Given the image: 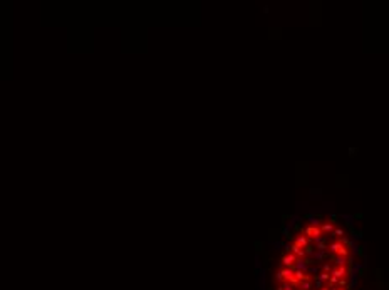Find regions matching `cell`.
Returning <instances> with one entry per match:
<instances>
[{
	"label": "cell",
	"mask_w": 389,
	"mask_h": 290,
	"mask_svg": "<svg viewBox=\"0 0 389 290\" xmlns=\"http://www.w3.org/2000/svg\"><path fill=\"white\" fill-rule=\"evenodd\" d=\"M330 252L332 253H335V255H344V257H347V248L344 247L342 243H341V242H334V243H330Z\"/></svg>",
	"instance_id": "6da1fadb"
},
{
	"label": "cell",
	"mask_w": 389,
	"mask_h": 290,
	"mask_svg": "<svg viewBox=\"0 0 389 290\" xmlns=\"http://www.w3.org/2000/svg\"><path fill=\"white\" fill-rule=\"evenodd\" d=\"M320 233H322V231H320V226H310V225H309V226L304 230V235H305L309 240H310V238L314 240V238H317V236H320Z\"/></svg>",
	"instance_id": "7a4b0ae2"
},
{
	"label": "cell",
	"mask_w": 389,
	"mask_h": 290,
	"mask_svg": "<svg viewBox=\"0 0 389 290\" xmlns=\"http://www.w3.org/2000/svg\"><path fill=\"white\" fill-rule=\"evenodd\" d=\"M295 260H297V257L294 255V253H287V255H283L282 257V267L283 268H290V267H294V263H295Z\"/></svg>",
	"instance_id": "3957f363"
},
{
	"label": "cell",
	"mask_w": 389,
	"mask_h": 290,
	"mask_svg": "<svg viewBox=\"0 0 389 290\" xmlns=\"http://www.w3.org/2000/svg\"><path fill=\"white\" fill-rule=\"evenodd\" d=\"M279 272H280V275H282V278H283L285 282H288V283H290V282L294 280V268H292V267H290V268H283V267H282Z\"/></svg>",
	"instance_id": "277c9868"
},
{
	"label": "cell",
	"mask_w": 389,
	"mask_h": 290,
	"mask_svg": "<svg viewBox=\"0 0 389 290\" xmlns=\"http://www.w3.org/2000/svg\"><path fill=\"white\" fill-rule=\"evenodd\" d=\"M294 270H300V272H305L307 273V270H309V263H307V260H302V258H297L295 260V263H294V267H292Z\"/></svg>",
	"instance_id": "5b68a950"
},
{
	"label": "cell",
	"mask_w": 389,
	"mask_h": 290,
	"mask_svg": "<svg viewBox=\"0 0 389 290\" xmlns=\"http://www.w3.org/2000/svg\"><path fill=\"white\" fill-rule=\"evenodd\" d=\"M295 243H297V245H300L302 248H307V247L310 245V240L307 238L305 235H299V236L295 238Z\"/></svg>",
	"instance_id": "8992f818"
},
{
	"label": "cell",
	"mask_w": 389,
	"mask_h": 290,
	"mask_svg": "<svg viewBox=\"0 0 389 290\" xmlns=\"http://www.w3.org/2000/svg\"><path fill=\"white\" fill-rule=\"evenodd\" d=\"M334 263H335V267H346L347 260H346V257H344V255H335L334 257Z\"/></svg>",
	"instance_id": "52a82bcc"
},
{
	"label": "cell",
	"mask_w": 389,
	"mask_h": 290,
	"mask_svg": "<svg viewBox=\"0 0 389 290\" xmlns=\"http://www.w3.org/2000/svg\"><path fill=\"white\" fill-rule=\"evenodd\" d=\"M307 220H309L310 226H320V225H322L320 220H319L317 216H314V215H307Z\"/></svg>",
	"instance_id": "ba28073f"
},
{
	"label": "cell",
	"mask_w": 389,
	"mask_h": 290,
	"mask_svg": "<svg viewBox=\"0 0 389 290\" xmlns=\"http://www.w3.org/2000/svg\"><path fill=\"white\" fill-rule=\"evenodd\" d=\"M320 231H326V233H332V231H334V225H332V223H322L320 225Z\"/></svg>",
	"instance_id": "9c48e42d"
},
{
	"label": "cell",
	"mask_w": 389,
	"mask_h": 290,
	"mask_svg": "<svg viewBox=\"0 0 389 290\" xmlns=\"http://www.w3.org/2000/svg\"><path fill=\"white\" fill-rule=\"evenodd\" d=\"M299 287H300L302 290H310V289H312V280H304V282H300V283H299Z\"/></svg>",
	"instance_id": "30bf717a"
},
{
	"label": "cell",
	"mask_w": 389,
	"mask_h": 290,
	"mask_svg": "<svg viewBox=\"0 0 389 290\" xmlns=\"http://www.w3.org/2000/svg\"><path fill=\"white\" fill-rule=\"evenodd\" d=\"M332 235H334V236H339V238H342L344 230H342V228H334V231H332Z\"/></svg>",
	"instance_id": "8fae6325"
},
{
	"label": "cell",
	"mask_w": 389,
	"mask_h": 290,
	"mask_svg": "<svg viewBox=\"0 0 389 290\" xmlns=\"http://www.w3.org/2000/svg\"><path fill=\"white\" fill-rule=\"evenodd\" d=\"M314 257L317 260H324V252H314Z\"/></svg>",
	"instance_id": "7c38bea8"
},
{
	"label": "cell",
	"mask_w": 389,
	"mask_h": 290,
	"mask_svg": "<svg viewBox=\"0 0 389 290\" xmlns=\"http://www.w3.org/2000/svg\"><path fill=\"white\" fill-rule=\"evenodd\" d=\"M279 290H292V287H290V283H282L279 287Z\"/></svg>",
	"instance_id": "4fadbf2b"
},
{
	"label": "cell",
	"mask_w": 389,
	"mask_h": 290,
	"mask_svg": "<svg viewBox=\"0 0 389 290\" xmlns=\"http://www.w3.org/2000/svg\"><path fill=\"white\" fill-rule=\"evenodd\" d=\"M326 248H327L326 243H319L317 245V252H326Z\"/></svg>",
	"instance_id": "5bb4252c"
},
{
	"label": "cell",
	"mask_w": 389,
	"mask_h": 290,
	"mask_svg": "<svg viewBox=\"0 0 389 290\" xmlns=\"http://www.w3.org/2000/svg\"><path fill=\"white\" fill-rule=\"evenodd\" d=\"M319 290H329V287H324V289H319Z\"/></svg>",
	"instance_id": "9a60e30c"
},
{
	"label": "cell",
	"mask_w": 389,
	"mask_h": 290,
	"mask_svg": "<svg viewBox=\"0 0 389 290\" xmlns=\"http://www.w3.org/2000/svg\"><path fill=\"white\" fill-rule=\"evenodd\" d=\"M335 290H344V289H335Z\"/></svg>",
	"instance_id": "2e32d148"
}]
</instances>
